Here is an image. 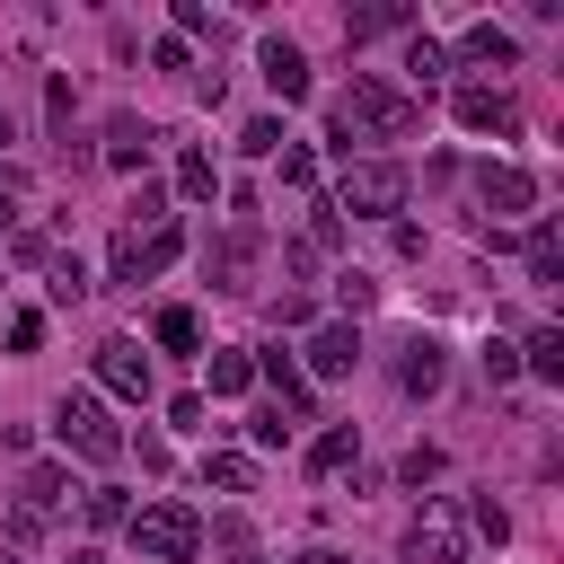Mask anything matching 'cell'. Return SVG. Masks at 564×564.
<instances>
[{
  "label": "cell",
  "instance_id": "obj_1",
  "mask_svg": "<svg viewBox=\"0 0 564 564\" xmlns=\"http://www.w3.org/2000/svg\"><path fill=\"white\" fill-rule=\"evenodd\" d=\"M326 123H335V150L352 159V141H405L423 123V97L414 88H388L379 70H352V88L326 106Z\"/></svg>",
  "mask_w": 564,
  "mask_h": 564
},
{
  "label": "cell",
  "instance_id": "obj_2",
  "mask_svg": "<svg viewBox=\"0 0 564 564\" xmlns=\"http://www.w3.org/2000/svg\"><path fill=\"white\" fill-rule=\"evenodd\" d=\"M335 212H352V220H397V212H405V167H397V159H344Z\"/></svg>",
  "mask_w": 564,
  "mask_h": 564
},
{
  "label": "cell",
  "instance_id": "obj_3",
  "mask_svg": "<svg viewBox=\"0 0 564 564\" xmlns=\"http://www.w3.org/2000/svg\"><path fill=\"white\" fill-rule=\"evenodd\" d=\"M53 441L70 449V458H88V467H106V458H123V432H115V414L88 397V388H70L62 405H53Z\"/></svg>",
  "mask_w": 564,
  "mask_h": 564
},
{
  "label": "cell",
  "instance_id": "obj_4",
  "mask_svg": "<svg viewBox=\"0 0 564 564\" xmlns=\"http://www.w3.org/2000/svg\"><path fill=\"white\" fill-rule=\"evenodd\" d=\"M123 529H132V546H141L150 564H194V546H203V520H194L185 502H141Z\"/></svg>",
  "mask_w": 564,
  "mask_h": 564
},
{
  "label": "cell",
  "instance_id": "obj_5",
  "mask_svg": "<svg viewBox=\"0 0 564 564\" xmlns=\"http://www.w3.org/2000/svg\"><path fill=\"white\" fill-rule=\"evenodd\" d=\"M405 564H467V511L449 494H423V511L405 520Z\"/></svg>",
  "mask_w": 564,
  "mask_h": 564
},
{
  "label": "cell",
  "instance_id": "obj_6",
  "mask_svg": "<svg viewBox=\"0 0 564 564\" xmlns=\"http://www.w3.org/2000/svg\"><path fill=\"white\" fill-rule=\"evenodd\" d=\"M185 256V229L176 220H159V229H115V282H150V273H167Z\"/></svg>",
  "mask_w": 564,
  "mask_h": 564
},
{
  "label": "cell",
  "instance_id": "obj_7",
  "mask_svg": "<svg viewBox=\"0 0 564 564\" xmlns=\"http://www.w3.org/2000/svg\"><path fill=\"white\" fill-rule=\"evenodd\" d=\"M476 203H485V229H511L520 212H538V176L529 167H476Z\"/></svg>",
  "mask_w": 564,
  "mask_h": 564
},
{
  "label": "cell",
  "instance_id": "obj_8",
  "mask_svg": "<svg viewBox=\"0 0 564 564\" xmlns=\"http://www.w3.org/2000/svg\"><path fill=\"white\" fill-rule=\"evenodd\" d=\"M97 388L123 397V405H150V352L123 344V335H106V344H97Z\"/></svg>",
  "mask_w": 564,
  "mask_h": 564
},
{
  "label": "cell",
  "instance_id": "obj_9",
  "mask_svg": "<svg viewBox=\"0 0 564 564\" xmlns=\"http://www.w3.org/2000/svg\"><path fill=\"white\" fill-rule=\"evenodd\" d=\"M256 70H264V88H273L282 106H300V97H308V53H300L291 35H264V44H256Z\"/></svg>",
  "mask_w": 564,
  "mask_h": 564
},
{
  "label": "cell",
  "instance_id": "obj_10",
  "mask_svg": "<svg viewBox=\"0 0 564 564\" xmlns=\"http://www.w3.org/2000/svg\"><path fill=\"white\" fill-rule=\"evenodd\" d=\"M449 115H458L467 132H520V106H511L494 79H467V88L449 97Z\"/></svg>",
  "mask_w": 564,
  "mask_h": 564
},
{
  "label": "cell",
  "instance_id": "obj_11",
  "mask_svg": "<svg viewBox=\"0 0 564 564\" xmlns=\"http://www.w3.org/2000/svg\"><path fill=\"white\" fill-rule=\"evenodd\" d=\"M203 264H212V291H256L247 273H256V220H238L220 247H203Z\"/></svg>",
  "mask_w": 564,
  "mask_h": 564
},
{
  "label": "cell",
  "instance_id": "obj_12",
  "mask_svg": "<svg viewBox=\"0 0 564 564\" xmlns=\"http://www.w3.org/2000/svg\"><path fill=\"white\" fill-rule=\"evenodd\" d=\"M300 352H308V370H317V379H344V370L361 361V335H352V317H326V326H308V344H300Z\"/></svg>",
  "mask_w": 564,
  "mask_h": 564
},
{
  "label": "cell",
  "instance_id": "obj_13",
  "mask_svg": "<svg viewBox=\"0 0 564 564\" xmlns=\"http://www.w3.org/2000/svg\"><path fill=\"white\" fill-rule=\"evenodd\" d=\"M247 361H256V379L273 388V405H282L291 423H308V370H300V361H291L282 344H273V352H247Z\"/></svg>",
  "mask_w": 564,
  "mask_h": 564
},
{
  "label": "cell",
  "instance_id": "obj_14",
  "mask_svg": "<svg viewBox=\"0 0 564 564\" xmlns=\"http://www.w3.org/2000/svg\"><path fill=\"white\" fill-rule=\"evenodd\" d=\"M441 379H449V344H441V335H414L405 361H397V388H405V397H441Z\"/></svg>",
  "mask_w": 564,
  "mask_h": 564
},
{
  "label": "cell",
  "instance_id": "obj_15",
  "mask_svg": "<svg viewBox=\"0 0 564 564\" xmlns=\"http://www.w3.org/2000/svg\"><path fill=\"white\" fill-rule=\"evenodd\" d=\"M70 494H79V485H70V467H53V458L18 476V511H35V520H53V511H62Z\"/></svg>",
  "mask_w": 564,
  "mask_h": 564
},
{
  "label": "cell",
  "instance_id": "obj_16",
  "mask_svg": "<svg viewBox=\"0 0 564 564\" xmlns=\"http://www.w3.org/2000/svg\"><path fill=\"white\" fill-rule=\"evenodd\" d=\"M520 256H529V282H538V291H555V282H564V229H555V220H529Z\"/></svg>",
  "mask_w": 564,
  "mask_h": 564
},
{
  "label": "cell",
  "instance_id": "obj_17",
  "mask_svg": "<svg viewBox=\"0 0 564 564\" xmlns=\"http://www.w3.org/2000/svg\"><path fill=\"white\" fill-rule=\"evenodd\" d=\"M458 62H494V70H511V62H520V44H511V26H494V18H476V26L458 35Z\"/></svg>",
  "mask_w": 564,
  "mask_h": 564
},
{
  "label": "cell",
  "instance_id": "obj_18",
  "mask_svg": "<svg viewBox=\"0 0 564 564\" xmlns=\"http://www.w3.org/2000/svg\"><path fill=\"white\" fill-rule=\"evenodd\" d=\"M150 141H159V132H150L141 115H115V123H106V167H141Z\"/></svg>",
  "mask_w": 564,
  "mask_h": 564
},
{
  "label": "cell",
  "instance_id": "obj_19",
  "mask_svg": "<svg viewBox=\"0 0 564 564\" xmlns=\"http://www.w3.org/2000/svg\"><path fill=\"white\" fill-rule=\"evenodd\" d=\"M203 388H212V397H247V388H256V361H247V352H229V344H220V352H212V361H203ZM212 397H203V405H212Z\"/></svg>",
  "mask_w": 564,
  "mask_h": 564
},
{
  "label": "cell",
  "instance_id": "obj_20",
  "mask_svg": "<svg viewBox=\"0 0 564 564\" xmlns=\"http://www.w3.org/2000/svg\"><path fill=\"white\" fill-rule=\"evenodd\" d=\"M203 546H212L220 564H256V529H247L238 511H220V520H203Z\"/></svg>",
  "mask_w": 564,
  "mask_h": 564
},
{
  "label": "cell",
  "instance_id": "obj_21",
  "mask_svg": "<svg viewBox=\"0 0 564 564\" xmlns=\"http://www.w3.org/2000/svg\"><path fill=\"white\" fill-rule=\"evenodd\" d=\"M397 26H414V9L405 0H379V9H352L344 18V44H370V35H397Z\"/></svg>",
  "mask_w": 564,
  "mask_h": 564
},
{
  "label": "cell",
  "instance_id": "obj_22",
  "mask_svg": "<svg viewBox=\"0 0 564 564\" xmlns=\"http://www.w3.org/2000/svg\"><path fill=\"white\" fill-rule=\"evenodd\" d=\"M352 458H361V432H352V423H335V432L308 441V476H335V467H352Z\"/></svg>",
  "mask_w": 564,
  "mask_h": 564
},
{
  "label": "cell",
  "instance_id": "obj_23",
  "mask_svg": "<svg viewBox=\"0 0 564 564\" xmlns=\"http://www.w3.org/2000/svg\"><path fill=\"white\" fill-rule=\"evenodd\" d=\"M44 291H53V300H62V308H79V300H88V264H79V256H62V247H53V256H44Z\"/></svg>",
  "mask_w": 564,
  "mask_h": 564
},
{
  "label": "cell",
  "instance_id": "obj_24",
  "mask_svg": "<svg viewBox=\"0 0 564 564\" xmlns=\"http://www.w3.org/2000/svg\"><path fill=\"white\" fill-rule=\"evenodd\" d=\"M203 485H220V494H256V458H247V449H212V458H203Z\"/></svg>",
  "mask_w": 564,
  "mask_h": 564
},
{
  "label": "cell",
  "instance_id": "obj_25",
  "mask_svg": "<svg viewBox=\"0 0 564 564\" xmlns=\"http://www.w3.org/2000/svg\"><path fill=\"white\" fill-rule=\"evenodd\" d=\"M176 194H185V203H212V194H220V167H212V150H185V159H176Z\"/></svg>",
  "mask_w": 564,
  "mask_h": 564
},
{
  "label": "cell",
  "instance_id": "obj_26",
  "mask_svg": "<svg viewBox=\"0 0 564 564\" xmlns=\"http://www.w3.org/2000/svg\"><path fill=\"white\" fill-rule=\"evenodd\" d=\"M273 159H282V194H308V203H317V150H308V141H282Z\"/></svg>",
  "mask_w": 564,
  "mask_h": 564
},
{
  "label": "cell",
  "instance_id": "obj_27",
  "mask_svg": "<svg viewBox=\"0 0 564 564\" xmlns=\"http://www.w3.org/2000/svg\"><path fill=\"white\" fill-rule=\"evenodd\" d=\"M520 370H529V379H564V335H555V326H538V335L520 344Z\"/></svg>",
  "mask_w": 564,
  "mask_h": 564
},
{
  "label": "cell",
  "instance_id": "obj_28",
  "mask_svg": "<svg viewBox=\"0 0 564 564\" xmlns=\"http://www.w3.org/2000/svg\"><path fill=\"white\" fill-rule=\"evenodd\" d=\"M405 79H414V88H432V79H449V44H432V35H414V44H405Z\"/></svg>",
  "mask_w": 564,
  "mask_h": 564
},
{
  "label": "cell",
  "instance_id": "obj_29",
  "mask_svg": "<svg viewBox=\"0 0 564 564\" xmlns=\"http://www.w3.org/2000/svg\"><path fill=\"white\" fill-rule=\"evenodd\" d=\"M79 511H88V529H123V520H132V502H123L115 485H88V494H79Z\"/></svg>",
  "mask_w": 564,
  "mask_h": 564
},
{
  "label": "cell",
  "instance_id": "obj_30",
  "mask_svg": "<svg viewBox=\"0 0 564 564\" xmlns=\"http://www.w3.org/2000/svg\"><path fill=\"white\" fill-rule=\"evenodd\" d=\"M159 344H167V352H203V326H194V308H159Z\"/></svg>",
  "mask_w": 564,
  "mask_h": 564
},
{
  "label": "cell",
  "instance_id": "obj_31",
  "mask_svg": "<svg viewBox=\"0 0 564 564\" xmlns=\"http://www.w3.org/2000/svg\"><path fill=\"white\" fill-rule=\"evenodd\" d=\"M247 441H256V449H282V441H291V414H282V405H256V414H247Z\"/></svg>",
  "mask_w": 564,
  "mask_h": 564
},
{
  "label": "cell",
  "instance_id": "obj_32",
  "mask_svg": "<svg viewBox=\"0 0 564 564\" xmlns=\"http://www.w3.org/2000/svg\"><path fill=\"white\" fill-rule=\"evenodd\" d=\"M282 141H291V132H282V123H273V115H256V123H247V132H238V150H247V159H273V150H282Z\"/></svg>",
  "mask_w": 564,
  "mask_h": 564
},
{
  "label": "cell",
  "instance_id": "obj_33",
  "mask_svg": "<svg viewBox=\"0 0 564 564\" xmlns=\"http://www.w3.org/2000/svg\"><path fill=\"white\" fill-rule=\"evenodd\" d=\"M159 220H176V212H167V194H159V185H141V194H132V212H123V229H159Z\"/></svg>",
  "mask_w": 564,
  "mask_h": 564
},
{
  "label": "cell",
  "instance_id": "obj_34",
  "mask_svg": "<svg viewBox=\"0 0 564 564\" xmlns=\"http://www.w3.org/2000/svg\"><path fill=\"white\" fill-rule=\"evenodd\" d=\"M335 300H344V308H352V317H361V308H370V300H379V282H370V273H361V264H344V273H335Z\"/></svg>",
  "mask_w": 564,
  "mask_h": 564
},
{
  "label": "cell",
  "instance_id": "obj_35",
  "mask_svg": "<svg viewBox=\"0 0 564 564\" xmlns=\"http://www.w3.org/2000/svg\"><path fill=\"white\" fill-rule=\"evenodd\" d=\"M476 361H485V379H494V388H511V379H520V344H502V335H494Z\"/></svg>",
  "mask_w": 564,
  "mask_h": 564
},
{
  "label": "cell",
  "instance_id": "obj_36",
  "mask_svg": "<svg viewBox=\"0 0 564 564\" xmlns=\"http://www.w3.org/2000/svg\"><path fill=\"white\" fill-rule=\"evenodd\" d=\"M467 538H494V546H502V538H511V511H502V502L485 494V502L467 511Z\"/></svg>",
  "mask_w": 564,
  "mask_h": 564
},
{
  "label": "cell",
  "instance_id": "obj_37",
  "mask_svg": "<svg viewBox=\"0 0 564 564\" xmlns=\"http://www.w3.org/2000/svg\"><path fill=\"white\" fill-rule=\"evenodd\" d=\"M212 26H220V18H212L203 0H176V44H194V35H212Z\"/></svg>",
  "mask_w": 564,
  "mask_h": 564
},
{
  "label": "cell",
  "instance_id": "obj_38",
  "mask_svg": "<svg viewBox=\"0 0 564 564\" xmlns=\"http://www.w3.org/2000/svg\"><path fill=\"white\" fill-rule=\"evenodd\" d=\"M35 344H44V308H18L9 317V352H35Z\"/></svg>",
  "mask_w": 564,
  "mask_h": 564
},
{
  "label": "cell",
  "instance_id": "obj_39",
  "mask_svg": "<svg viewBox=\"0 0 564 564\" xmlns=\"http://www.w3.org/2000/svg\"><path fill=\"white\" fill-rule=\"evenodd\" d=\"M203 414H212V405H203V388H185V397H167V423H176V432H203Z\"/></svg>",
  "mask_w": 564,
  "mask_h": 564
},
{
  "label": "cell",
  "instance_id": "obj_40",
  "mask_svg": "<svg viewBox=\"0 0 564 564\" xmlns=\"http://www.w3.org/2000/svg\"><path fill=\"white\" fill-rule=\"evenodd\" d=\"M44 115H53V123H62V132H70V79H62V70H53V79H44Z\"/></svg>",
  "mask_w": 564,
  "mask_h": 564
},
{
  "label": "cell",
  "instance_id": "obj_41",
  "mask_svg": "<svg viewBox=\"0 0 564 564\" xmlns=\"http://www.w3.org/2000/svg\"><path fill=\"white\" fill-rule=\"evenodd\" d=\"M123 449H141V476H167V441H159V432H141V441H123Z\"/></svg>",
  "mask_w": 564,
  "mask_h": 564
},
{
  "label": "cell",
  "instance_id": "obj_42",
  "mask_svg": "<svg viewBox=\"0 0 564 564\" xmlns=\"http://www.w3.org/2000/svg\"><path fill=\"white\" fill-rule=\"evenodd\" d=\"M150 62H159V70H194V53H185L176 35H159V44H150Z\"/></svg>",
  "mask_w": 564,
  "mask_h": 564
},
{
  "label": "cell",
  "instance_id": "obj_43",
  "mask_svg": "<svg viewBox=\"0 0 564 564\" xmlns=\"http://www.w3.org/2000/svg\"><path fill=\"white\" fill-rule=\"evenodd\" d=\"M9 256H18V264H44V256H53V238H35V229H18V238H9Z\"/></svg>",
  "mask_w": 564,
  "mask_h": 564
},
{
  "label": "cell",
  "instance_id": "obj_44",
  "mask_svg": "<svg viewBox=\"0 0 564 564\" xmlns=\"http://www.w3.org/2000/svg\"><path fill=\"white\" fill-rule=\"evenodd\" d=\"M441 476V449H405V485H432Z\"/></svg>",
  "mask_w": 564,
  "mask_h": 564
},
{
  "label": "cell",
  "instance_id": "obj_45",
  "mask_svg": "<svg viewBox=\"0 0 564 564\" xmlns=\"http://www.w3.org/2000/svg\"><path fill=\"white\" fill-rule=\"evenodd\" d=\"M35 529H44V520H35V511H0V538H9V546H26V538H35Z\"/></svg>",
  "mask_w": 564,
  "mask_h": 564
},
{
  "label": "cell",
  "instance_id": "obj_46",
  "mask_svg": "<svg viewBox=\"0 0 564 564\" xmlns=\"http://www.w3.org/2000/svg\"><path fill=\"white\" fill-rule=\"evenodd\" d=\"M291 564H352V555H335V546H308V555H291Z\"/></svg>",
  "mask_w": 564,
  "mask_h": 564
},
{
  "label": "cell",
  "instance_id": "obj_47",
  "mask_svg": "<svg viewBox=\"0 0 564 564\" xmlns=\"http://www.w3.org/2000/svg\"><path fill=\"white\" fill-rule=\"evenodd\" d=\"M9 194H18V185H0V229H9V220H18V203H9Z\"/></svg>",
  "mask_w": 564,
  "mask_h": 564
},
{
  "label": "cell",
  "instance_id": "obj_48",
  "mask_svg": "<svg viewBox=\"0 0 564 564\" xmlns=\"http://www.w3.org/2000/svg\"><path fill=\"white\" fill-rule=\"evenodd\" d=\"M0 141H9V106H0Z\"/></svg>",
  "mask_w": 564,
  "mask_h": 564
},
{
  "label": "cell",
  "instance_id": "obj_49",
  "mask_svg": "<svg viewBox=\"0 0 564 564\" xmlns=\"http://www.w3.org/2000/svg\"><path fill=\"white\" fill-rule=\"evenodd\" d=\"M70 564H106V555H70Z\"/></svg>",
  "mask_w": 564,
  "mask_h": 564
},
{
  "label": "cell",
  "instance_id": "obj_50",
  "mask_svg": "<svg viewBox=\"0 0 564 564\" xmlns=\"http://www.w3.org/2000/svg\"><path fill=\"white\" fill-rule=\"evenodd\" d=\"M0 564H18V555H0Z\"/></svg>",
  "mask_w": 564,
  "mask_h": 564
}]
</instances>
